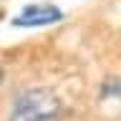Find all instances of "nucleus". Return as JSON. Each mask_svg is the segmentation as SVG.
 Wrapping results in <instances>:
<instances>
[{
    "instance_id": "obj_1",
    "label": "nucleus",
    "mask_w": 121,
    "mask_h": 121,
    "mask_svg": "<svg viewBox=\"0 0 121 121\" xmlns=\"http://www.w3.org/2000/svg\"><path fill=\"white\" fill-rule=\"evenodd\" d=\"M60 104L58 96L48 88H30L13 104L10 121H58Z\"/></svg>"
},
{
    "instance_id": "obj_2",
    "label": "nucleus",
    "mask_w": 121,
    "mask_h": 121,
    "mask_svg": "<svg viewBox=\"0 0 121 121\" xmlns=\"http://www.w3.org/2000/svg\"><path fill=\"white\" fill-rule=\"evenodd\" d=\"M63 18V10L51 3H38V5H25L20 13L13 18L15 25L20 28H40V25H53Z\"/></svg>"
}]
</instances>
